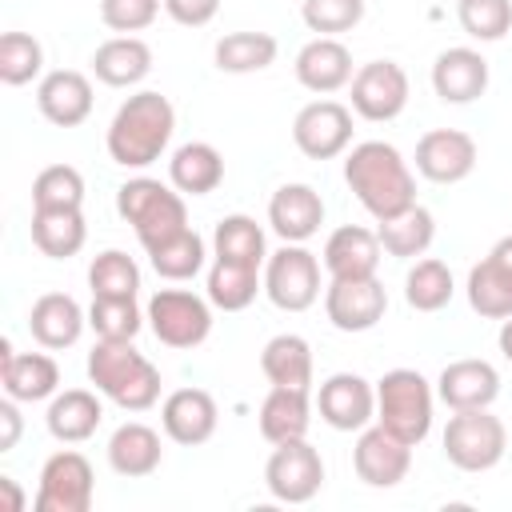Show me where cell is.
Masks as SVG:
<instances>
[{"label":"cell","mask_w":512,"mask_h":512,"mask_svg":"<svg viewBox=\"0 0 512 512\" xmlns=\"http://www.w3.org/2000/svg\"><path fill=\"white\" fill-rule=\"evenodd\" d=\"M344 180L376 224L416 204V176L408 160L384 140L356 144L344 160Z\"/></svg>","instance_id":"cell-1"},{"label":"cell","mask_w":512,"mask_h":512,"mask_svg":"<svg viewBox=\"0 0 512 512\" xmlns=\"http://www.w3.org/2000/svg\"><path fill=\"white\" fill-rule=\"evenodd\" d=\"M176 128V108L160 92H136L128 96L112 124H108V156L120 168H148L160 160Z\"/></svg>","instance_id":"cell-2"},{"label":"cell","mask_w":512,"mask_h":512,"mask_svg":"<svg viewBox=\"0 0 512 512\" xmlns=\"http://www.w3.org/2000/svg\"><path fill=\"white\" fill-rule=\"evenodd\" d=\"M88 380L124 412H148L160 400V368L132 348V340H96L88 352Z\"/></svg>","instance_id":"cell-3"},{"label":"cell","mask_w":512,"mask_h":512,"mask_svg":"<svg viewBox=\"0 0 512 512\" xmlns=\"http://www.w3.org/2000/svg\"><path fill=\"white\" fill-rule=\"evenodd\" d=\"M116 212L120 220L132 224L136 240L148 248H156L160 240L176 236L188 228V208H184V192H172L168 184L152 180V176H136L124 180L116 188Z\"/></svg>","instance_id":"cell-4"},{"label":"cell","mask_w":512,"mask_h":512,"mask_svg":"<svg viewBox=\"0 0 512 512\" xmlns=\"http://www.w3.org/2000/svg\"><path fill=\"white\" fill-rule=\"evenodd\" d=\"M376 424L412 448L432 432V384L416 368H392L376 380Z\"/></svg>","instance_id":"cell-5"},{"label":"cell","mask_w":512,"mask_h":512,"mask_svg":"<svg viewBox=\"0 0 512 512\" xmlns=\"http://www.w3.org/2000/svg\"><path fill=\"white\" fill-rule=\"evenodd\" d=\"M508 428L488 408H464L444 428V456L460 472H488L504 460Z\"/></svg>","instance_id":"cell-6"},{"label":"cell","mask_w":512,"mask_h":512,"mask_svg":"<svg viewBox=\"0 0 512 512\" xmlns=\"http://www.w3.org/2000/svg\"><path fill=\"white\" fill-rule=\"evenodd\" d=\"M208 304L212 300H204V296H196L188 288H160V292H152L144 316H148V324H152L160 344L196 348L212 332V308Z\"/></svg>","instance_id":"cell-7"},{"label":"cell","mask_w":512,"mask_h":512,"mask_svg":"<svg viewBox=\"0 0 512 512\" xmlns=\"http://www.w3.org/2000/svg\"><path fill=\"white\" fill-rule=\"evenodd\" d=\"M264 292L280 312H304L320 300V260L304 244H284L264 260Z\"/></svg>","instance_id":"cell-8"},{"label":"cell","mask_w":512,"mask_h":512,"mask_svg":"<svg viewBox=\"0 0 512 512\" xmlns=\"http://www.w3.org/2000/svg\"><path fill=\"white\" fill-rule=\"evenodd\" d=\"M92 492H96V476L88 456L76 448H60L40 468L36 512H88Z\"/></svg>","instance_id":"cell-9"},{"label":"cell","mask_w":512,"mask_h":512,"mask_svg":"<svg viewBox=\"0 0 512 512\" xmlns=\"http://www.w3.org/2000/svg\"><path fill=\"white\" fill-rule=\"evenodd\" d=\"M264 484H268V492L280 504H308L320 492V484H324V460L308 444V436L272 444V456L264 464Z\"/></svg>","instance_id":"cell-10"},{"label":"cell","mask_w":512,"mask_h":512,"mask_svg":"<svg viewBox=\"0 0 512 512\" xmlns=\"http://www.w3.org/2000/svg\"><path fill=\"white\" fill-rule=\"evenodd\" d=\"M408 108V72L396 60H368L352 76V112L384 124Z\"/></svg>","instance_id":"cell-11"},{"label":"cell","mask_w":512,"mask_h":512,"mask_svg":"<svg viewBox=\"0 0 512 512\" xmlns=\"http://www.w3.org/2000/svg\"><path fill=\"white\" fill-rule=\"evenodd\" d=\"M292 140L308 160H332L352 144V108L340 100H312L292 120Z\"/></svg>","instance_id":"cell-12"},{"label":"cell","mask_w":512,"mask_h":512,"mask_svg":"<svg viewBox=\"0 0 512 512\" xmlns=\"http://www.w3.org/2000/svg\"><path fill=\"white\" fill-rule=\"evenodd\" d=\"M352 468L368 488H396L412 468V444L388 432L384 424H368L356 436Z\"/></svg>","instance_id":"cell-13"},{"label":"cell","mask_w":512,"mask_h":512,"mask_svg":"<svg viewBox=\"0 0 512 512\" xmlns=\"http://www.w3.org/2000/svg\"><path fill=\"white\" fill-rule=\"evenodd\" d=\"M324 312L332 328L340 332H368L384 320L388 312V292L376 276H356V280H332L324 288Z\"/></svg>","instance_id":"cell-14"},{"label":"cell","mask_w":512,"mask_h":512,"mask_svg":"<svg viewBox=\"0 0 512 512\" xmlns=\"http://www.w3.org/2000/svg\"><path fill=\"white\" fill-rule=\"evenodd\" d=\"M320 420L336 432H360L376 420V384H368L360 372H332L320 384L316 396Z\"/></svg>","instance_id":"cell-15"},{"label":"cell","mask_w":512,"mask_h":512,"mask_svg":"<svg viewBox=\"0 0 512 512\" xmlns=\"http://www.w3.org/2000/svg\"><path fill=\"white\" fill-rule=\"evenodd\" d=\"M476 168V140L460 128H432L416 140V172L432 184H460Z\"/></svg>","instance_id":"cell-16"},{"label":"cell","mask_w":512,"mask_h":512,"mask_svg":"<svg viewBox=\"0 0 512 512\" xmlns=\"http://www.w3.org/2000/svg\"><path fill=\"white\" fill-rule=\"evenodd\" d=\"M160 424H164L168 440L196 448V444L212 440V432L220 424V408L204 388H176L160 404Z\"/></svg>","instance_id":"cell-17"},{"label":"cell","mask_w":512,"mask_h":512,"mask_svg":"<svg viewBox=\"0 0 512 512\" xmlns=\"http://www.w3.org/2000/svg\"><path fill=\"white\" fill-rule=\"evenodd\" d=\"M268 224L284 244H304L324 224V200L312 184H280L268 200Z\"/></svg>","instance_id":"cell-18"},{"label":"cell","mask_w":512,"mask_h":512,"mask_svg":"<svg viewBox=\"0 0 512 512\" xmlns=\"http://www.w3.org/2000/svg\"><path fill=\"white\" fill-rule=\"evenodd\" d=\"M0 384L12 400L36 404L56 396L60 388V368L48 352H12L8 340H0Z\"/></svg>","instance_id":"cell-19"},{"label":"cell","mask_w":512,"mask_h":512,"mask_svg":"<svg viewBox=\"0 0 512 512\" xmlns=\"http://www.w3.org/2000/svg\"><path fill=\"white\" fill-rule=\"evenodd\" d=\"M36 108L56 128H76L92 116V84L76 68H56L36 88Z\"/></svg>","instance_id":"cell-20"},{"label":"cell","mask_w":512,"mask_h":512,"mask_svg":"<svg viewBox=\"0 0 512 512\" xmlns=\"http://www.w3.org/2000/svg\"><path fill=\"white\" fill-rule=\"evenodd\" d=\"M296 80L316 92V96H328V92H340L344 84H352V52L336 40V36H316L308 40L300 52H296Z\"/></svg>","instance_id":"cell-21"},{"label":"cell","mask_w":512,"mask_h":512,"mask_svg":"<svg viewBox=\"0 0 512 512\" xmlns=\"http://www.w3.org/2000/svg\"><path fill=\"white\" fill-rule=\"evenodd\" d=\"M432 88L444 104H472L488 88V60L476 48H444L432 64Z\"/></svg>","instance_id":"cell-22"},{"label":"cell","mask_w":512,"mask_h":512,"mask_svg":"<svg viewBox=\"0 0 512 512\" xmlns=\"http://www.w3.org/2000/svg\"><path fill=\"white\" fill-rule=\"evenodd\" d=\"M84 324H88V316H84V308H80L68 292H44V296L32 304V312H28V332H32V340H36L40 348H48V352L72 348V344L80 340Z\"/></svg>","instance_id":"cell-23"},{"label":"cell","mask_w":512,"mask_h":512,"mask_svg":"<svg viewBox=\"0 0 512 512\" xmlns=\"http://www.w3.org/2000/svg\"><path fill=\"white\" fill-rule=\"evenodd\" d=\"M436 396L452 412L488 408L500 396V372L488 360H452L436 380Z\"/></svg>","instance_id":"cell-24"},{"label":"cell","mask_w":512,"mask_h":512,"mask_svg":"<svg viewBox=\"0 0 512 512\" xmlns=\"http://www.w3.org/2000/svg\"><path fill=\"white\" fill-rule=\"evenodd\" d=\"M380 236L360 228V224H344L324 240V268L332 280H356V276H376L380 268Z\"/></svg>","instance_id":"cell-25"},{"label":"cell","mask_w":512,"mask_h":512,"mask_svg":"<svg viewBox=\"0 0 512 512\" xmlns=\"http://www.w3.org/2000/svg\"><path fill=\"white\" fill-rule=\"evenodd\" d=\"M100 420H104V408H100L96 392H88V388L56 392L48 404V416H44L52 440H60V444H84L88 436H96Z\"/></svg>","instance_id":"cell-26"},{"label":"cell","mask_w":512,"mask_h":512,"mask_svg":"<svg viewBox=\"0 0 512 512\" xmlns=\"http://www.w3.org/2000/svg\"><path fill=\"white\" fill-rule=\"evenodd\" d=\"M160 460H164L160 432L148 428V424H140V420L120 424V428L112 432V440H108V464H112V472H120V476H128V480L152 476V472L160 468Z\"/></svg>","instance_id":"cell-27"},{"label":"cell","mask_w":512,"mask_h":512,"mask_svg":"<svg viewBox=\"0 0 512 512\" xmlns=\"http://www.w3.org/2000/svg\"><path fill=\"white\" fill-rule=\"evenodd\" d=\"M92 72L108 88H132L152 72V48L140 36H112L92 52Z\"/></svg>","instance_id":"cell-28"},{"label":"cell","mask_w":512,"mask_h":512,"mask_svg":"<svg viewBox=\"0 0 512 512\" xmlns=\"http://www.w3.org/2000/svg\"><path fill=\"white\" fill-rule=\"evenodd\" d=\"M168 180L176 192L184 196H208L220 188L224 180V156L208 144V140H192V144H180L168 160Z\"/></svg>","instance_id":"cell-29"},{"label":"cell","mask_w":512,"mask_h":512,"mask_svg":"<svg viewBox=\"0 0 512 512\" xmlns=\"http://www.w3.org/2000/svg\"><path fill=\"white\" fill-rule=\"evenodd\" d=\"M260 436L268 444H284V440H300L308 436L312 424V404H308V388H272L260 404Z\"/></svg>","instance_id":"cell-30"},{"label":"cell","mask_w":512,"mask_h":512,"mask_svg":"<svg viewBox=\"0 0 512 512\" xmlns=\"http://www.w3.org/2000/svg\"><path fill=\"white\" fill-rule=\"evenodd\" d=\"M84 240H88V224L80 208H32V244L44 256L68 260L84 248Z\"/></svg>","instance_id":"cell-31"},{"label":"cell","mask_w":512,"mask_h":512,"mask_svg":"<svg viewBox=\"0 0 512 512\" xmlns=\"http://www.w3.org/2000/svg\"><path fill=\"white\" fill-rule=\"evenodd\" d=\"M260 372L272 388H308L312 384V348L296 332H280L260 352Z\"/></svg>","instance_id":"cell-32"},{"label":"cell","mask_w":512,"mask_h":512,"mask_svg":"<svg viewBox=\"0 0 512 512\" xmlns=\"http://www.w3.org/2000/svg\"><path fill=\"white\" fill-rule=\"evenodd\" d=\"M376 236H380V248H384L388 256H396V260H416V256L428 252V244H432V236H436V220H432V212H428L424 204H412V208H404V212L380 220Z\"/></svg>","instance_id":"cell-33"},{"label":"cell","mask_w":512,"mask_h":512,"mask_svg":"<svg viewBox=\"0 0 512 512\" xmlns=\"http://www.w3.org/2000/svg\"><path fill=\"white\" fill-rule=\"evenodd\" d=\"M468 304L484 320H508L512 316V272L488 252L468 272Z\"/></svg>","instance_id":"cell-34"},{"label":"cell","mask_w":512,"mask_h":512,"mask_svg":"<svg viewBox=\"0 0 512 512\" xmlns=\"http://www.w3.org/2000/svg\"><path fill=\"white\" fill-rule=\"evenodd\" d=\"M280 44L272 32H228L216 40V68L220 72H232V76H248V72H264L272 60H276Z\"/></svg>","instance_id":"cell-35"},{"label":"cell","mask_w":512,"mask_h":512,"mask_svg":"<svg viewBox=\"0 0 512 512\" xmlns=\"http://www.w3.org/2000/svg\"><path fill=\"white\" fill-rule=\"evenodd\" d=\"M260 288H264V280H260V268H252V264L216 256V264L208 268V300L224 312H244Z\"/></svg>","instance_id":"cell-36"},{"label":"cell","mask_w":512,"mask_h":512,"mask_svg":"<svg viewBox=\"0 0 512 512\" xmlns=\"http://www.w3.org/2000/svg\"><path fill=\"white\" fill-rule=\"evenodd\" d=\"M212 248H216L220 260H236V264H252V268H260L268 260V252H264V228L252 216H244V212H232V216H224L216 224Z\"/></svg>","instance_id":"cell-37"},{"label":"cell","mask_w":512,"mask_h":512,"mask_svg":"<svg viewBox=\"0 0 512 512\" xmlns=\"http://www.w3.org/2000/svg\"><path fill=\"white\" fill-rule=\"evenodd\" d=\"M452 292H456V284H452V272H448L444 260H432V256L428 260H416L408 268V276H404V300L416 312H440V308H448Z\"/></svg>","instance_id":"cell-38"},{"label":"cell","mask_w":512,"mask_h":512,"mask_svg":"<svg viewBox=\"0 0 512 512\" xmlns=\"http://www.w3.org/2000/svg\"><path fill=\"white\" fill-rule=\"evenodd\" d=\"M148 260H152L156 276H164V280H176V284L192 280L204 268V240L192 228H184V232L160 240L156 248H148Z\"/></svg>","instance_id":"cell-39"},{"label":"cell","mask_w":512,"mask_h":512,"mask_svg":"<svg viewBox=\"0 0 512 512\" xmlns=\"http://www.w3.org/2000/svg\"><path fill=\"white\" fill-rule=\"evenodd\" d=\"M148 316H140L136 296H92L88 308V328L96 340H136Z\"/></svg>","instance_id":"cell-40"},{"label":"cell","mask_w":512,"mask_h":512,"mask_svg":"<svg viewBox=\"0 0 512 512\" xmlns=\"http://www.w3.org/2000/svg\"><path fill=\"white\" fill-rule=\"evenodd\" d=\"M88 288H92V296H136L140 292V268L128 252L104 248L88 264Z\"/></svg>","instance_id":"cell-41"},{"label":"cell","mask_w":512,"mask_h":512,"mask_svg":"<svg viewBox=\"0 0 512 512\" xmlns=\"http://www.w3.org/2000/svg\"><path fill=\"white\" fill-rule=\"evenodd\" d=\"M44 72V48L28 32H4L0 36V80L8 88L32 84Z\"/></svg>","instance_id":"cell-42"},{"label":"cell","mask_w":512,"mask_h":512,"mask_svg":"<svg viewBox=\"0 0 512 512\" xmlns=\"http://www.w3.org/2000/svg\"><path fill=\"white\" fill-rule=\"evenodd\" d=\"M456 20L480 44L504 40L512 28V0H456Z\"/></svg>","instance_id":"cell-43"},{"label":"cell","mask_w":512,"mask_h":512,"mask_svg":"<svg viewBox=\"0 0 512 512\" xmlns=\"http://www.w3.org/2000/svg\"><path fill=\"white\" fill-rule=\"evenodd\" d=\"M84 204V176L72 164H48L32 180V208H80Z\"/></svg>","instance_id":"cell-44"},{"label":"cell","mask_w":512,"mask_h":512,"mask_svg":"<svg viewBox=\"0 0 512 512\" xmlns=\"http://www.w3.org/2000/svg\"><path fill=\"white\" fill-rule=\"evenodd\" d=\"M300 16L316 36H340L364 20V0H304Z\"/></svg>","instance_id":"cell-45"},{"label":"cell","mask_w":512,"mask_h":512,"mask_svg":"<svg viewBox=\"0 0 512 512\" xmlns=\"http://www.w3.org/2000/svg\"><path fill=\"white\" fill-rule=\"evenodd\" d=\"M164 8V0H100V20L112 28V32H144L156 12Z\"/></svg>","instance_id":"cell-46"},{"label":"cell","mask_w":512,"mask_h":512,"mask_svg":"<svg viewBox=\"0 0 512 512\" xmlns=\"http://www.w3.org/2000/svg\"><path fill=\"white\" fill-rule=\"evenodd\" d=\"M164 12L184 28H204L220 12V0H164Z\"/></svg>","instance_id":"cell-47"},{"label":"cell","mask_w":512,"mask_h":512,"mask_svg":"<svg viewBox=\"0 0 512 512\" xmlns=\"http://www.w3.org/2000/svg\"><path fill=\"white\" fill-rule=\"evenodd\" d=\"M20 400H0V452H12L16 440H20V412H16Z\"/></svg>","instance_id":"cell-48"},{"label":"cell","mask_w":512,"mask_h":512,"mask_svg":"<svg viewBox=\"0 0 512 512\" xmlns=\"http://www.w3.org/2000/svg\"><path fill=\"white\" fill-rule=\"evenodd\" d=\"M0 508L4 512H24V492L12 476H0Z\"/></svg>","instance_id":"cell-49"},{"label":"cell","mask_w":512,"mask_h":512,"mask_svg":"<svg viewBox=\"0 0 512 512\" xmlns=\"http://www.w3.org/2000/svg\"><path fill=\"white\" fill-rule=\"evenodd\" d=\"M492 256H496V260H500V264H504V268L512 272V236L496 240V244H492Z\"/></svg>","instance_id":"cell-50"},{"label":"cell","mask_w":512,"mask_h":512,"mask_svg":"<svg viewBox=\"0 0 512 512\" xmlns=\"http://www.w3.org/2000/svg\"><path fill=\"white\" fill-rule=\"evenodd\" d=\"M496 344H500V352H504V360L512 364V316L500 324V336H496Z\"/></svg>","instance_id":"cell-51"}]
</instances>
